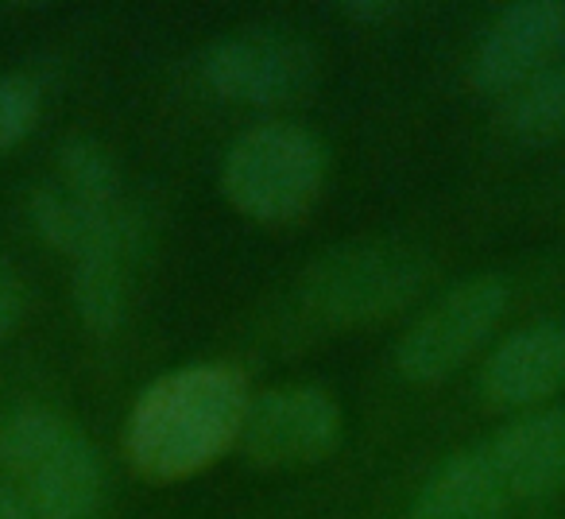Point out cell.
I'll use <instances>...</instances> for the list:
<instances>
[{"label":"cell","mask_w":565,"mask_h":519,"mask_svg":"<svg viewBox=\"0 0 565 519\" xmlns=\"http://www.w3.org/2000/svg\"><path fill=\"white\" fill-rule=\"evenodd\" d=\"M20 318H24V284L9 260L0 256V341H9L17 333Z\"/></svg>","instance_id":"obj_16"},{"label":"cell","mask_w":565,"mask_h":519,"mask_svg":"<svg viewBox=\"0 0 565 519\" xmlns=\"http://www.w3.org/2000/svg\"><path fill=\"white\" fill-rule=\"evenodd\" d=\"M349 12H353V17H364V24H380V20L395 9L392 4H349Z\"/></svg>","instance_id":"obj_18"},{"label":"cell","mask_w":565,"mask_h":519,"mask_svg":"<svg viewBox=\"0 0 565 519\" xmlns=\"http://www.w3.org/2000/svg\"><path fill=\"white\" fill-rule=\"evenodd\" d=\"M326 182V148L315 133L287 120L256 125L228 148L221 190L236 213L264 225L295 221L318 202Z\"/></svg>","instance_id":"obj_3"},{"label":"cell","mask_w":565,"mask_h":519,"mask_svg":"<svg viewBox=\"0 0 565 519\" xmlns=\"http://www.w3.org/2000/svg\"><path fill=\"white\" fill-rule=\"evenodd\" d=\"M503 128L526 148H550L565 140V59L511 94Z\"/></svg>","instance_id":"obj_13"},{"label":"cell","mask_w":565,"mask_h":519,"mask_svg":"<svg viewBox=\"0 0 565 519\" xmlns=\"http://www.w3.org/2000/svg\"><path fill=\"white\" fill-rule=\"evenodd\" d=\"M248 388L225 364H190L156 380L128 415L125 446L151 480H179L236 446Z\"/></svg>","instance_id":"obj_1"},{"label":"cell","mask_w":565,"mask_h":519,"mask_svg":"<svg viewBox=\"0 0 565 519\" xmlns=\"http://www.w3.org/2000/svg\"><path fill=\"white\" fill-rule=\"evenodd\" d=\"M202 74L225 102L267 109L307 94L318 78V59L299 35L252 28L213 43L202 59Z\"/></svg>","instance_id":"obj_7"},{"label":"cell","mask_w":565,"mask_h":519,"mask_svg":"<svg viewBox=\"0 0 565 519\" xmlns=\"http://www.w3.org/2000/svg\"><path fill=\"white\" fill-rule=\"evenodd\" d=\"M565 384V322H531L500 341L484 364V392L503 407H531Z\"/></svg>","instance_id":"obj_10"},{"label":"cell","mask_w":565,"mask_h":519,"mask_svg":"<svg viewBox=\"0 0 565 519\" xmlns=\"http://www.w3.org/2000/svg\"><path fill=\"white\" fill-rule=\"evenodd\" d=\"M0 469L40 519H89L102 504V465L82 431L43 407L0 423Z\"/></svg>","instance_id":"obj_2"},{"label":"cell","mask_w":565,"mask_h":519,"mask_svg":"<svg viewBox=\"0 0 565 519\" xmlns=\"http://www.w3.org/2000/svg\"><path fill=\"white\" fill-rule=\"evenodd\" d=\"M565 55V4L523 0L492 20L472 55V86L480 94H515Z\"/></svg>","instance_id":"obj_8"},{"label":"cell","mask_w":565,"mask_h":519,"mask_svg":"<svg viewBox=\"0 0 565 519\" xmlns=\"http://www.w3.org/2000/svg\"><path fill=\"white\" fill-rule=\"evenodd\" d=\"M338 442L341 407L326 388L315 384H287L248 395L241 434H236V449L264 469L322 462Z\"/></svg>","instance_id":"obj_6"},{"label":"cell","mask_w":565,"mask_h":519,"mask_svg":"<svg viewBox=\"0 0 565 519\" xmlns=\"http://www.w3.org/2000/svg\"><path fill=\"white\" fill-rule=\"evenodd\" d=\"M508 492L484 449H461L426 477L407 519H503Z\"/></svg>","instance_id":"obj_11"},{"label":"cell","mask_w":565,"mask_h":519,"mask_svg":"<svg viewBox=\"0 0 565 519\" xmlns=\"http://www.w3.org/2000/svg\"><path fill=\"white\" fill-rule=\"evenodd\" d=\"M40 117V86L28 74L0 78V151L17 148Z\"/></svg>","instance_id":"obj_15"},{"label":"cell","mask_w":565,"mask_h":519,"mask_svg":"<svg viewBox=\"0 0 565 519\" xmlns=\"http://www.w3.org/2000/svg\"><path fill=\"white\" fill-rule=\"evenodd\" d=\"M125 299H128L125 248H102L74 260V307H78L82 322L97 338H109L120 326Z\"/></svg>","instance_id":"obj_12"},{"label":"cell","mask_w":565,"mask_h":519,"mask_svg":"<svg viewBox=\"0 0 565 519\" xmlns=\"http://www.w3.org/2000/svg\"><path fill=\"white\" fill-rule=\"evenodd\" d=\"M430 260L403 241H356L318 256L302 276V303L333 326L387 318L423 295Z\"/></svg>","instance_id":"obj_4"},{"label":"cell","mask_w":565,"mask_h":519,"mask_svg":"<svg viewBox=\"0 0 565 519\" xmlns=\"http://www.w3.org/2000/svg\"><path fill=\"white\" fill-rule=\"evenodd\" d=\"M508 279L495 272L472 276L465 284L449 287L395 349V364L415 384H438L454 377L465 361L480 349V341L495 330V322L508 310Z\"/></svg>","instance_id":"obj_5"},{"label":"cell","mask_w":565,"mask_h":519,"mask_svg":"<svg viewBox=\"0 0 565 519\" xmlns=\"http://www.w3.org/2000/svg\"><path fill=\"white\" fill-rule=\"evenodd\" d=\"M58 182L82 198V202L97 205V210H120L125 202V187H120L117 163L109 151L89 136H71L58 148Z\"/></svg>","instance_id":"obj_14"},{"label":"cell","mask_w":565,"mask_h":519,"mask_svg":"<svg viewBox=\"0 0 565 519\" xmlns=\"http://www.w3.org/2000/svg\"><path fill=\"white\" fill-rule=\"evenodd\" d=\"M508 500H542L565 488V407L519 415L484 446Z\"/></svg>","instance_id":"obj_9"},{"label":"cell","mask_w":565,"mask_h":519,"mask_svg":"<svg viewBox=\"0 0 565 519\" xmlns=\"http://www.w3.org/2000/svg\"><path fill=\"white\" fill-rule=\"evenodd\" d=\"M0 519H40L32 508H28L24 496L17 492V485L4 477H0Z\"/></svg>","instance_id":"obj_17"}]
</instances>
